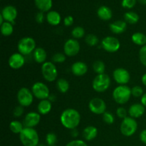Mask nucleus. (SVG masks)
<instances>
[{
	"label": "nucleus",
	"mask_w": 146,
	"mask_h": 146,
	"mask_svg": "<svg viewBox=\"0 0 146 146\" xmlns=\"http://www.w3.org/2000/svg\"><path fill=\"white\" fill-rule=\"evenodd\" d=\"M60 121L63 126L67 129H75L81 122V115L74 108H67L61 113Z\"/></svg>",
	"instance_id": "f257e3e1"
},
{
	"label": "nucleus",
	"mask_w": 146,
	"mask_h": 146,
	"mask_svg": "<svg viewBox=\"0 0 146 146\" xmlns=\"http://www.w3.org/2000/svg\"><path fill=\"white\" fill-rule=\"evenodd\" d=\"M19 139L24 146H38L39 137L34 128H26L19 134Z\"/></svg>",
	"instance_id": "f03ea898"
},
{
	"label": "nucleus",
	"mask_w": 146,
	"mask_h": 146,
	"mask_svg": "<svg viewBox=\"0 0 146 146\" xmlns=\"http://www.w3.org/2000/svg\"><path fill=\"white\" fill-rule=\"evenodd\" d=\"M131 89L126 85H120L113 91V98L118 104L123 105L126 104L131 98Z\"/></svg>",
	"instance_id": "7ed1b4c3"
},
{
	"label": "nucleus",
	"mask_w": 146,
	"mask_h": 146,
	"mask_svg": "<svg viewBox=\"0 0 146 146\" xmlns=\"http://www.w3.org/2000/svg\"><path fill=\"white\" fill-rule=\"evenodd\" d=\"M111 85V78L106 74H98L92 83L93 88L96 92L102 93L106 91Z\"/></svg>",
	"instance_id": "20e7f679"
},
{
	"label": "nucleus",
	"mask_w": 146,
	"mask_h": 146,
	"mask_svg": "<svg viewBox=\"0 0 146 146\" xmlns=\"http://www.w3.org/2000/svg\"><path fill=\"white\" fill-rule=\"evenodd\" d=\"M17 48L20 54L26 56L34 52L36 49V41L31 37H24L19 40Z\"/></svg>",
	"instance_id": "39448f33"
},
{
	"label": "nucleus",
	"mask_w": 146,
	"mask_h": 146,
	"mask_svg": "<svg viewBox=\"0 0 146 146\" xmlns=\"http://www.w3.org/2000/svg\"><path fill=\"white\" fill-rule=\"evenodd\" d=\"M120 129L121 133L123 135L127 137L131 136L136 132L138 129V123L135 118L126 117L123 119Z\"/></svg>",
	"instance_id": "423d86ee"
},
{
	"label": "nucleus",
	"mask_w": 146,
	"mask_h": 146,
	"mask_svg": "<svg viewBox=\"0 0 146 146\" xmlns=\"http://www.w3.org/2000/svg\"><path fill=\"white\" fill-rule=\"evenodd\" d=\"M41 73L46 81L53 82L58 76V71L55 64L51 61L44 63L41 66Z\"/></svg>",
	"instance_id": "0eeeda50"
},
{
	"label": "nucleus",
	"mask_w": 146,
	"mask_h": 146,
	"mask_svg": "<svg viewBox=\"0 0 146 146\" xmlns=\"http://www.w3.org/2000/svg\"><path fill=\"white\" fill-rule=\"evenodd\" d=\"M31 91L34 97L38 99H48L50 96L49 89L45 84L42 82H36L33 84Z\"/></svg>",
	"instance_id": "6e6552de"
},
{
	"label": "nucleus",
	"mask_w": 146,
	"mask_h": 146,
	"mask_svg": "<svg viewBox=\"0 0 146 146\" xmlns=\"http://www.w3.org/2000/svg\"><path fill=\"white\" fill-rule=\"evenodd\" d=\"M17 100L20 106H22L23 107L29 106L34 100L32 91L25 87L20 88L17 93Z\"/></svg>",
	"instance_id": "1a4fd4ad"
},
{
	"label": "nucleus",
	"mask_w": 146,
	"mask_h": 146,
	"mask_svg": "<svg viewBox=\"0 0 146 146\" xmlns=\"http://www.w3.org/2000/svg\"><path fill=\"white\" fill-rule=\"evenodd\" d=\"M101 46L107 52L114 53L119 50L121 43L115 37L106 36L101 41Z\"/></svg>",
	"instance_id": "9d476101"
},
{
	"label": "nucleus",
	"mask_w": 146,
	"mask_h": 146,
	"mask_svg": "<svg viewBox=\"0 0 146 146\" xmlns=\"http://www.w3.org/2000/svg\"><path fill=\"white\" fill-rule=\"evenodd\" d=\"M89 110L94 114H104L106 110V104L105 101L99 98H94L90 101L88 104Z\"/></svg>",
	"instance_id": "9b49d317"
},
{
	"label": "nucleus",
	"mask_w": 146,
	"mask_h": 146,
	"mask_svg": "<svg viewBox=\"0 0 146 146\" xmlns=\"http://www.w3.org/2000/svg\"><path fill=\"white\" fill-rule=\"evenodd\" d=\"M64 54L67 56H74L78 54L80 51V44L76 39L70 38L67 40L64 46Z\"/></svg>",
	"instance_id": "f8f14e48"
},
{
	"label": "nucleus",
	"mask_w": 146,
	"mask_h": 146,
	"mask_svg": "<svg viewBox=\"0 0 146 146\" xmlns=\"http://www.w3.org/2000/svg\"><path fill=\"white\" fill-rule=\"evenodd\" d=\"M113 76L117 84L120 85H125L131 79V75L126 69L123 68H118L114 70Z\"/></svg>",
	"instance_id": "ddd939ff"
},
{
	"label": "nucleus",
	"mask_w": 146,
	"mask_h": 146,
	"mask_svg": "<svg viewBox=\"0 0 146 146\" xmlns=\"http://www.w3.org/2000/svg\"><path fill=\"white\" fill-rule=\"evenodd\" d=\"M41 114L36 112H29L26 115L24 120V125L26 128H34L36 126L41 120Z\"/></svg>",
	"instance_id": "4468645a"
},
{
	"label": "nucleus",
	"mask_w": 146,
	"mask_h": 146,
	"mask_svg": "<svg viewBox=\"0 0 146 146\" xmlns=\"http://www.w3.org/2000/svg\"><path fill=\"white\" fill-rule=\"evenodd\" d=\"M25 64V58L20 53L13 54L9 58V65L13 69H19Z\"/></svg>",
	"instance_id": "2eb2a0df"
},
{
	"label": "nucleus",
	"mask_w": 146,
	"mask_h": 146,
	"mask_svg": "<svg viewBox=\"0 0 146 146\" xmlns=\"http://www.w3.org/2000/svg\"><path fill=\"white\" fill-rule=\"evenodd\" d=\"M17 14L18 13H17V9L11 5L4 7L1 13L5 21H8L11 24L14 23V21L17 17Z\"/></svg>",
	"instance_id": "dca6fc26"
},
{
	"label": "nucleus",
	"mask_w": 146,
	"mask_h": 146,
	"mask_svg": "<svg viewBox=\"0 0 146 146\" xmlns=\"http://www.w3.org/2000/svg\"><path fill=\"white\" fill-rule=\"evenodd\" d=\"M88 71V66L83 61H76L71 66V72L76 76H82Z\"/></svg>",
	"instance_id": "f3484780"
},
{
	"label": "nucleus",
	"mask_w": 146,
	"mask_h": 146,
	"mask_svg": "<svg viewBox=\"0 0 146 146\" xmlns=\"http://www.w3.org/2000/svg\"><path fill=\"white\" fill-rule=\"evenodd\" d=\"M145 111V106L142 104H135L130 106L128 114L131 118H138L143 115Z\"/></svg>",
	"instance_id": "a211bd4d"
},
{
	"label": "nucleus",
	"mask_w": 146,
	"mask_h": 146,
	"mask_svg": "<svg viewBox=\"0 0 146 146\" xmlns=\"http://www.w3.org/2000/svg\"><path fill=\"white\" fill-rule=\"evenodd\" d=\"M109 27L111 31L113 34H123L126 30L127 23L125 21L118 20V21H115L111 23L109 25Z\"/></svg>",
	"instance_id": "6ab92c4d"
},
{
	"label": "nucleus",
	"mask_w": 146,
	"mask_h": 146,
	"mask_svg": "<svg viewBox=\"0 0 146 146\" xmlns=\"http://www.w3.org/2000/svg\"><path fill=\"white\" fill-rule=\"evenodd\" d=\"M52 104L48 99L41 100L38 104L37 109H38V113L41 115H46L51 111Z\"/></svg>",
	"instance_id": "aec40b11"
},
{
	"label": "nucleus",
	"mask_w": 146,
	"mask_h": 146,
	"mask_svg": "<svg viewBox=\"0 0 146 146\" xmlns=\"http://www.w3.org/2000/svg\"><path fill=\"white\" fill-rule=\"evenodd\" d=\"M97 15L104 21H108L112 18L113 13L111 9L106 6H101L97 11Z\"/></svg>",
	"instance_id": "412c9836"
},
{
	"label": "nucleus",
	"mask_w": 146,
	"mask_h": 146,
	"mask_svg": "<svg viewBox=\"0 0 146 146\" xmlns=\"http://www.w3.org/2000/svg\"><path fill=\"white\" fill-rule=\"evenodd\" d=\"M33 57H34V59L36 62L38 63V64H43L44 63H45L46 59V51L43 48L38 47V48H36L33 52Z\"/></svg>",
	"instance_id": "4be33fe9"
},
{
	"label": "nucleus",
	"mask_w": 146,
	"mask_h": 146,
	"mask_svg": "<svg viewBox=\"0 0 146 146\" xmlns=\"http://www.w3.org/2000/svg\"><path fill=\"white\" fill-rule=\"evenodd\" d=\"M98 135V129L95 126L89 125L85 128L83 131V137L86 141H92Z\"/></svg>",
	"instance_id": "5701e85b"
},
{
	"label": "nucleus",
	"mask_w": 146,
	"mask_h": 146,
	"mask_svg": "<svg viewBox=\"0 0 146 146\" xmlns=\"http://www.w3.org/2000/svg\"><path fill=\"white\" fill-rule=\"evenodd\" d=\"M46 21L51 25L57 26L61 21V15L56 11H50L46 14Z\"/></svg>",
	"instance_id": "b1692460"
},
{
	"label": "nucleus",
	"mask_w": 146,
	"mask_h": 146,
	"mask_svg": "<svg viewBox=\"0 0 146 146\" xmlns=\"http://www.w3.org/2000/svg\"><path fill=\"white\" fill-rule=\"evenodd\" d=\"M34 3L38 9L42 12L49 11L53 5L52 0H34Z\"/></svg>",
	"instance_id": "393cba45"
},
{
	"label": "nucleus",
	"mask_w": 146,
	"mask_h": 146,
	"mask_svg": "<svg viewBox=\"0 0 146 146\" xmlns=\"http://www.w3.org/2000/svg\"><path fill=\"white\" fill-rule=\"evenodd\" d=\"M132 41L135 44L138 46H143L146 45V36L141 32H135L131 36Z\"/></svg>",
	"instance_id": "a878e982"
},
{
	"label": "nucleus",
	"mask_w": 146,
	"mask_h": 146,
	"mask_svg": "<svg viewBox=\"0 0 146 146\" xmlns=\"http://www.w3.org/2000/svg\"><path fill=\"white\" fill-rule=\"evenodd\" d=\"M124 19L126 23L131 24H135L139 20V16L134 11H128L124 14Z\"/></svg>",
	"instance_id": "bb28decb"
},
{
	"label": "nucleus",
	"mask_w": 146,
	"mask_h": 146,
	"mask_svg": "<svg viewBox=\"0 0 146 146\" xmlns=\"http://www.w3.org/2000/svg\"><path fill=\"white\" fill-rule=\"evenodd\" d=\"M56 88L59 92L65 94L69 89V83L65 78H59L56 81Z\"/></svg>",
	"instance_id": "cd10ccee"
},
{
	"label": "nucleus",
	"mask_w": 146,
	"mask_h": 146,
	"mask_svg": "<svg viewBox=\"0 0 146 146\" xmlns=\"http://www.w3.org/2000/svg\"><path fill=\"white\" fill-rule=\"evenodd\" d=\"M13 31H14V28L11 23L4 21L1 25V33L4 36H9L11 35Z\"/></svg>",
	"instance_id": "c85d7f7f"
},
{
	"label": "nucleus",
	"mask_w": 146,
	"mask_h": 146,
	"mask_svg": "<svg viewBox=\"0 0 146 146\" xmlns=\"http://www.w3.org/2000/svg\"><path fill=\"white\" fill-rule=\"evenodd\" d=\"M24 124H22L20 121H13L9 124V128L11 131L16 134L21 133V132L24 128Z\"/></svg>",
	"instance_id": "c756f323"
},
{
	"label": "nucleus",
	"mask_w": 146,
	"mask_h": 146,
	"mask_svg": "<svg viewBox=\"0 0 146 146\" xmlns=\"http://www.w3.org/2000/svg\"><path fill=\"white\" fill-rule=\"evenodd\" d=\"M93 68L94 71L98 74H104L106 69L105 64L102 61H96L93 64Z\"/></svg>",
	"instance_id": "7c9ffc66"
},
{
	"label": "nucleus",
	"mask_w": 146,
	"mask_h": 146,
	"mask_svg": "<svg viewBox=\"0 0 146 146\" xmlns=\"http://www.w3.org/2000/svg\"><path fill=\"white\" fill-rule=\"evenodd\" d=\"M85 41L88 46H94L98 44V38L96 36L94 35V34H87V35L86 36Z\"/></svg>",
	"instance_id": "2f4dec72"
},
{
	"label": "nucleus",
	"mask_w": 146,
	"mask_h": 146,
	"mask_svg": "<svg viewBox=\"0 0 146 146\" xmlns=\"http://www.w3.org/2000/svg\"><path fill=\"white\" fill-rule=\"evenodd\" d=\"M71 35L74 38H81L85 35V30L81 27H76L71 31Z\"/></svg>",
	"instance_id": "473e14b6"
},
{
	"label": "nucleus",
	"mask_w": 146,
	"mask_h": 146,
	"mask_svg": "<svg viewBox=\"0 0 146 146\" xmlns=\"http://www.w3.org/2000/svg\"><path fill=\"white\" fill-rule=\"evenodd\" d=\"M46 141L48 146L55 145L57 143V136L54 133H48L46 136Z\"/></svg>",
	"instance_id": "72a5a7b5"
},
{
	"label": "nucleus",
	"mask_w": 146,
	"mask_h": 146,
	"mask_svg": "<svg viewBox=\"0 0 146 146\" xmlns=\"http://www.w3.org/2000/svg\"><path fill=\"white\" fill-rule=\"evenodd\" d=\"M131 94H132L133 96L135 97V98L142 97V96L143 95V89L142 87L139 86H135L131 88Z\"/></svg>",
	"instance_id": "f704fd0d"
},
{
	"label": "nucleus",
	"mask_w": 146,
	"mask_h": 146,
	"mask_svg": "<svg viewBox=\"0 0 146 146\" xmlns=\"http://www.w3.org/2000/svg\"><path fill=\"white\" fill-rule=\"evenodd\" d=\"M103 120L105 123L107 124H112L115 121V118H114L113 115L111 113V112H108L106 111L104 114H103Z\"/></svg>",
	"instance_id": "c9c22d12"
},
{
	"label": "nucleus",
	"mask_w": 146,
	"mask_h": 146,
	"mask_svg": "<svg viewBox=\"0 0 146 146\" xmlns=\"http://www.w3.org/2000/svg\"><path fill=\"white\" fill-rule=\"evenodd\" d=\"M52 61L54 63H64L66 61V55L61 53H56L52 56Z\"/></svg>",
	"instance_id": "e433bc0d"
},
{
	"label": "nucleus",
	"mask_w": 146,
	"mask_h": 146,
	"mask_svg": "<svg viewBox=\"0 0 146 146\" xmlns=\"http://www.w3.org/2000/svg\"><path fill=\"white\" fill-rule=\"evenodd\" d=\"M139 58L141 64L146 66V45L141 48L139 51Z\"/></svg>",
	"instance_id": "4c0bfd02"
},
{
	"label": "nucleus",
	"mask_w": 146,
	"mask_h": 146,
	"mask_svg": "<svg viewBox=\"0 0 146 146\" xmlns=\"http://www.w3.org/2000/svg\"><path fill=\"white\" fill-rule=\"evenodd\" d=\"M136 4V0H123L122 7L123 8L131 9Z\"/></svg>",
	"instance_id": "58836bf2"
},
{
	"label": "nucleus",
	"mask_w": 146,
	"mask_h": 146,
	"mask_svg": "<svg viewBox=\"0 0 146 146\" xmlns=\"http://www.w3.org/2000/svg\"><path fill=\"white\" fill-rule=\"evenodd\" d=\"M24 107L22 106H19L15 107V108L14 109V112H13V114H14V117L16 118H19V117L21 116L24 113Z\"/></svg>",
	"instance_id": "ea45409f"
},
{
	"label": "nucleus",
	"mask_w": 146,
	"mask_h": 146,
	"mask_svg": "<svg viewBox=\"0 0 146 146\" xmlns=\"http://www.w3.org/2000/svg\"><path fill=\"white\" fill-rule=\"evenodd\" d=\"M66 146H88V145L82 140H74L67 143Z\"/></svg>",
	"instance_id": "a19ab883"
},
{
	"label": "nucleus",
	"mask_w": 146,
	"mask_h": 146,
	"mask_svg": "<svg viewBox=\"0 0 146 146\" xmlns=\"http://www.w3.org/2000/svg\"><path fill=\"white\" fill-rule=\"evenodd\" d=\"M116 114L118 118L124 119L127 117V111L123 107H119L116 111Z\"/></svg>",
	"instance_id": "79ce46f5"
},
{
	"label": "nucleus",
	"mask_w": 146,
	"mask_h": 146,
	"mask_svg": "<svg viewBox=\"0 0 146 146\" xmlns=\"http://www.w3.org/2000/svg\"><path fill=\"white\" fill-rule=\"evenodd\" d=\"M64 25L66 27H70L74 24V18L72 16H67L64 18Z\"/></svg>",
	"instance_id": "37998d69"
},
{
	"label": "nucleus",
	"mask_w": 146,
	"mask_h": 146,
	"mask_svg": "<svg viewBox=\"0 0 146 146\" xmlns=\"http://www.w3.org/2000/svg\"><path fill=\"white\" fill-rule=\"evenodd\" d=\"M44 20V12H42V11H39V12L37 13L36 15V22L38 23V24H41V23H43Z\"/></svg>",
	"instance_id": "c03bdc74"
},
{
	"label": "nucleus",
	"mask_w": 146,
	"mask_h": 146,
	"mask_svg": "<svg viewBox=\"0 0 146 146\" xmlns=\"http://www.w3.org/2000/svg\"><path fill=\"white\" fill-rule=\"evenodd\" d=\"M140 139H141V142L146 145V129L143 130L141 132V133H140Z\"/></svg>",
	"instance_id": "a18cd8bd"
},
{
	"label": "nucleus",
	"mask_w": 146,
	"mask_h": 146,
	"mask_svg": "<svg viewBox=\"0 0 146 146\" xmlns=\"http://www.w3.org/2000/svg\"><path fill=\"white\" fill-rule=\"evenodd\" d=\"M71 136L74 137V138H76V137L78 136V131H77L76 128L71 130Z\"/></svg>",
	"instance_id": "49530a36"
},
{
	"label": "nucleus",
	"mask_w": 146,
	"mask_h": 146,
	"mask_svg": "<svg viewBox=\"0 0 146 146\" xmlns=\"http://www.w3.org/2000/svg\"><path fill=\"white\" fill-rule=\"evenodd\" d=\"M141 101V104H142L144 106L146 107V93L142 96Z\"/></svg>",
	"instance_id": "de8ad7c7"
},
{
	"label": "nucleus",
	"mask_w": 146,
	"mask_h": 146,
	"mask_svg": "<svg viewBox=\"0 0 146 146\" xmlns=\"http://www.w3.org/2000/svg\"><path fill=\"white\" fill-rule=\"evenodd\" d=\"M142 83L143 84V85H145L146 86V73L145 74H143L142 76Z\"/></svg>",
	"instance_id": "09e8293b"
},
{
	"label": "nucleus",
	"mask_w": 146,
	"mask_h": 146,
	"mask_svg": "<svg viewBox=\"0 0 146 146\" xmlns=\"http://www.w3.org/2000/svg\"><path fill=\"white\" fill-rule=\"evenodd\" d=\"M54 98H55V96H54V95H50L49 97H48V100H49L51 102H53V101H54Z\"/></svg>",
	"instance_id": "8fccbe9b"
},
{
	"label": "nucleus",
	"mask_w": 146,
	"mask_h": 146,
	"mask_svg": "<svg viewBox=\"0 0 146 146\" xmlns=\"http://www.w3.org/2000/svg\"><path fill=\"white\" fill-rule=\"evenodd\" d=\"M139 1L140 4H143V5H145L146 4V0H138Z\"/></svg>",
	"instance_id": "3c124183"
},
{
	"label": "nucleus",
	"mask_w": 146,
	"mask_h": 146,
	"mask_svg": "<svg viewBox=\"0 0 146 146\" xmlns=\"http://www.w3.org/2000/svg\"><path fill=\"white\" fill-rule=\"evenodd\" d=\"M4 18H3V17H2V15H1V14H0V24H2L3 23H4Z\"/></svg>",
	"instance_id": "603ef678"
},
{
	"label": "nucleus",
	"mask_w": 146,
	"mask_h": 146,
	"mask_svg": "<svg viewBox=\"0 0 146 146\" xmlns=\"http://www.w3.org/2000/svg\"><path fill=\"white\" fill-rule=\"evenodd\" d=\"M38 146H44V145H43V144H40V145H38Z\"/></svg>",
	"instance_id": "864d4df0"
},
{
	"label": "nucleus",
	"mask_w": 146,
	"mask_h": 146,
	"mask_svg": "<svg viewBox=\"0 0 146 146\" xmlns=\"http://www.w3.org/2000/svg\"><path fill=\"white\" fill-rule=\"evenodd\" d=\"M53 146H56V145H53Z\"/></svg>",
	"instance_id": "5fc2aeb1"
}]
</instances>
